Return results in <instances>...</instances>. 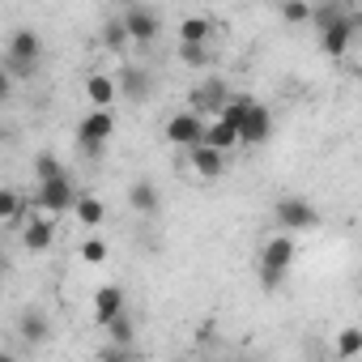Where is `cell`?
<instances>
[{"label": "cell", "mask_w": 362, "mask_h": 362, "mask_svg": "<svg viewBox=\"0 0 362 362\" xmlns=\"http://www.w3.org/2000/svg\"><path fill=\"white\" fill-rule=\"evenodd\" d=\"M294 239H290V230H281V235H273L264 247H260V286L264 290H277L281 286V277H286V269L294 264Z\"/></svg>", "instance_id": "1"}, {"label": "cell", "mask_w": 362, "mask_h": 362, "mask_svg": "<svg viewBox=\"0 0 362 362\" xmlns=\"http://www.w3.org/2000/svg\"><path fill=\"white\" fill-rule=\"evenodd\" d=\"M39 56H43V39H39L35 30H13L9 52H5V69H9L13 77H35Z\"/></svg>", "instance_id": "2"}, {"label": "cell", "mask_w": 362, "mask_h": 362, "mask_svg": "<svg viewBox=\"0 0 362 362\" xmlns=\"http://www.w3.org/2000/svg\"><path fill=\"white\" fill-rule=\"evenodd\" d=\"M273 222L281 230H290V235H303V230H315L320 226V209L311 201H303V197H281L273 205Z\"/></svg>", "instance_id": "3"}, {"label": "cell", "mask_w": 362, "mask_h": 362, "mask_svg": "<svg viewBox=\"0 0 362 362\" xmlns=\"http://www.w3.org/2000/svg\"><path fill=\"white\" fill-rule=\"evenodd\" d=\"M111 132H115V115H111V107H94V111L77 124V145H81L86 153H103V145L111 141Z\"/></svg>", "instance_id": "4"}, {"label": "cell", "mask_w": 362, "mask_h": 362, "mask_svg": "<svg viewBox=\"0 0 362 362\" xmlns=\"http://www.w3.org/2000/svg\"><path fill=\"white\" fill-rule=\"evenodd\" d=\"M205 132H209V119H205L201 111H192V107L166 119V141H170V145H179V149L201 145V141H205Z\"/></svg>", "instance_id": "5"}, {"label": "cell", "mask_w": 362, "mask_h": 362, "mask_svg": "<svg viewBox=\"0 0 362 362\" xmlns=\"http://www.w3.org/2000/svg\"><path fill=\"white\" fill-rule=\"evenodd\" d=\"M77 188H73V179H69V170L64 175H56V179H43L39 184V192H35V201H39V209H47L52 218L56 214H69L73 205H77Z\"/></svg>", "instance_id": "6"}, {"label": "cell", "mask_w": 362, "mask_h": 362, "mask_svg": "<svg viewBox=\"0 0 362 362\" xmlns=\"http://www.w3.org/2000/svg\"><path fill=\"white\" fill-rule=\"evenodd\" d=\"M226 103H230V90L222 77H205L201 86H192V111H201L205 119H218Z\"/></svg>", "instance_id": "7"}, {"label": "cell", "mask_w": 362, "mask_h": 362, "mask_svg": "<svg viewBox=\"0 0 362 362\" xmlns=\"http://www.w3.org/2000/svg\"><path fill=\"white\" fill-rule=\"evenodd\" d=\"M349 43H354V18H349V13H337L332 22L320 26V47H324V56L341 60V56L349 52Z\"/></svg>", "instance_id": "8"}, {"label": "cell", "mask_w": 362, "mask_h": 362, "mask_svg": "<svg viewBox=\"0 0 362 362\" xmlns=\"http://www.w3.org/2000/svg\"><path fill=\"white\" fill-rule=\"evenodd\" d=\"M124 26H128V39L132 43H153L158 39V13L153 9H145V5H132V9H124Z\"/></svg>", "instance_id": "9"}, {"label": "cell", "mask_w": 362, "mask_h": 362, "mask_svg": "<svg viewBox=\"0 0 362 362\" xmlns=\"http://www.w3.org/2000/svg\"><path fill=\"white\" fill-rule=\"evenodd\" d=\"M188 158H192V170H197L201 179H218V175L226 170V149H218V145H209V141L192 145Z\"/></svg>", "instance_id": "10"}, {"label": "cell", "mask_w": 362, "mask_h": 362, "mask_svg": "<svg viewBox=\"0 0 362 362\" xmlns=\"http://www.w3.org/2000/svg\"><path fill=\"white\" fill-rule=\"evenodd\" d=\"M239 136H243V145H264V141L273 136V111H269L264 103H256V107L247 111V119H243Z\"/></svg>", "instance_id": "11"}, {"label": "cell", "mask_w": 362, "mask_h": 362, "mask_svg": "<svg viewBox=\"0 0 362 362\" xmlns=\"http://www.w3.org/2000/svg\"><path fill=\"white\" fill-rule=\"evenodd\" d=\"M22 243H26L30 252H47V247L56 243V222H52V218H30V222H22Z\"/></svg>", "instance_id": "12"}, {"label": "cell", "mask_w": 362, "mask_h": 362, "mask_svg": "<svg viewBox=\"0 0 362 362\" xmlns=\"http://www.w3.org/2000/svg\"><path fill=\"white\" fill-rule=\"evenodd\" d=\"M115 315H124V290L119 286H98V294H94V320L107 328Z\"/></svg>", "instance_id": "13"}, {"label": "cell", "mask_w": 362, "mask_h": 362, "mask_svg": "<svg viewBox=\"0 0 362 362\" xmlns=\"http://www.w3.org/2000/svg\"><path fill=\"white\" fill-rule=\"evenodd\" d=\"M128 205H132L136 214H158L162 197H158V188L149 184V179H136V184L128 188Z\"/></svg>", "instance_id": "14"}, {"label": "cell", "mask_w": 362, "mask_h": 362, "mask_svg": "<svg viewBox=\"0 0 362 362\" xmlns=\"http://www.w3.org/2000/svg\"><path fill=\"white\" fill-rule=\"evenodd\" d=\"M86 94H90V103H94V107H111V103H115V94H119V81H115V77H107V73H94V77L86 81Z\"/></svg>", "instance_id": "15"}, {"label": "cell", "mask_w": 362, "mask_h": 362, "mask_svg": "<svg viewBox=\"0 0 362 362\" xmlns=\"http://www.w3.org/2000/svg\"><path fill=\"white\" fill-rule=\"evenodd\" d=\"M205 141H209V145H218V149H226V153H230L235 145H243V136H239V128H235V124H226L222 115H218V119L209 124V132H205Z\"/></svg>", "instance_id": "16"}, {"label": "cell", "mask_w": 362, "mask_h": 362, "mask_svg": "<svg viewBox=\"0 0 362 362\" xmlns=\"http://www.w3.org/2000/svg\"><path fill=\"white\" fill-rule=\"evenodd\" d=\"M209 35H214V22L201 18V13L179 22V43H209Z\"/></svg>", "instance_id": "17"}, {"label": "cell", "mask_w": 362, "mask_h": 362, "mask_svg": "<svg viewBox=\"0 0 362 362\" xmlns=\"http://www.w3.org/2000/svg\"><path fill=\"white\" fill-rule=\"evenodd\" d=\"M73 214H77V222H81V226H103V214H107V209H103V201H98V197L81 192V197H77V205H73Z\"/></svg>", "instance_id": "18"}, {"label": "cell", "mask_w": 362, "mask_h": 362, "mask_svg": "<svg viewBox=\"0 0 362 362\" xmlns=\"http://www.w3.org/2000/svg\"><path fill=\"white\" fill-rule=\"evenodd\" d=\"M119 90L132 94V98H145V94H149V73H145V69H128V73L119 77Z\"/></svg>", "instance_id": "19"}, {"label": "cell", "mask_w": 362, "mask_h": 362, "mask_svg": "<svg viewBox=\"0 0 362 362\" xmlns=\"http://www.w3.org/2000/svg\"><path fill=\"white\" fill-rule=\"evenodd\" d=\"M0 222H5V226H22V197L18 192H0Z\"/></svg>", "instance_id": "20"}, {"label": "cell", "mask_w": 362, "mask_h": 362, "mask_svg": "<svg viewBox=\"0 0 362 362\" xmlns=\"http://www.w3.org/2000/svg\"><path fill=\"white\" fill-rule=\"evenodd\" d=\"M179 60L188 69H205L209 64V43H179Z\"/></svg>", "instance_id": "21"}, {"label": "cell", "mask_w": 362, "mask_h": 362, "mask_svg": "<svg viewBox=\"0 0 362 362\" xmlns=\"http://www.w3.org/2000/svg\"><path fill=\"white\" fill-rule=\"evenodd\" d=\"M56 175H64L60 158H56V153H39V158H35V184H43V179H56Z\"/></svg>", "instance_id": "22"}, {"label": "cell", "mask_w": 362, "mask_h": 362, "mask_svg": "<svg viewBox=\"0 0 362 362\" xmlns=\"http://www.w3.org/2000/svg\"><path fill=\"white\" fill-rule=\"evenodd\" d=\"M103 43H107L111 52H124V43H132V39H128V26H124V18L103 26Z\"/></svg>", "instance_id": "23"}, {"label": "cell", "mask_w": 362, "mask_h": 362, "mask_svg": "<svg viewBox=\"0 0 362 362\" xmlns=\"http://www.w3.org/2000/svg\"><path fill=\"white\" fill-rule=\"evenodd\" d=\"M107 332H111V341H119V345H132V341H136V328H132L128 311H124V315H115V320L107 324Z\"/></svg>", "instance_id": "24"}, {"label": "cell", "mask_w": 362, "mask_h": 362, "mask_svg": "<svg viewBox=\"0 0 362 362\" xmlns=\"http://www.w3.org/2000/svg\"><path fill=\"white\" fill-rule=\"evenodd\" d=\"M311 5H307V0H286V5H281V18L290 22V26H303V22H311Z\"/></svg>", "instance_id": "25"}, {"label": "cell", "mask_w": 362, "mask_h": 362, "mask_svg": "<svg viewBox=\"0 0 362 362\" xmlns=\"http://www.w3.org/2000/svg\"><path fill=\"white\" fill-rule=\"evenodd\" d=\"M22 337H26V341H43V337H47V320L35 315V311H26V315H22Z\"/></svg>", "instance_id": "26"}, {"label": "cell", "mask_w": 362, "mask_h": 362, "mask_svg": "<svg viewBox=\"0 0 362 362\" xmlns=\"http://www.w3.org/2000/svg\"><path fill=\"white\" fill-rule=\"evenodd\" d=\"M337 354H362V332L358 328H345L337 337Z\"/></svg>", "instance_id": "27"}, {"label": "cell", "mask_w": 362, "mask_h": 362, "mask_svg": "<svg viewBox=\"0 0 362 362\" xmlns=\"http://www.w3.org/2000/svg\"><path fill=\"white\" fill-rule=\"evenodd\" d=\"M81 256H86L90 264H103V260H107V243H103V239H86V243H81Z\"/></svg>", "instance_id": "28"}, {"label": "cell", "mask_w": 362, "mask_h": 362, "mask_svg": "<svg viewBox=\"0 0 362 362\" xmlns=\"http://www.w3.org/2000/svg\"><path fill=\"white\" fill-rule=\"evenodd\" d=\"M103 358H111V362H119V358H132V345H119V341H115V345H107V349H103Z\"/></svg>", "instance_id": "29"}, {"label": "cell", "mask_w": 362, "mask_h": 362, "mask_svg": "<svg viewBox=\"0 0 362 362\" xmlns=\"http://www.w3.org/2000/svg\"><path fill=\"white\" fill-rule=\"evenodd\" d=\"M111 5H119V9H132V5H141V0H111Z\"/></svg>", "instance_id": "30"}]
</instances>
